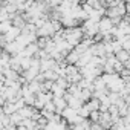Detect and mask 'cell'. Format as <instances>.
I'll use <instances>...</instances> for the list:
<instances>
[{
    "instance_id": "6da1fadb",
    "label": "cell",
    "mask_w": 130,
    "mask_h": 130,
    "mask_svg": "<svg viewBox=\"0 0 130 130\" xmlns=\"http://www.w3.org/2000/svg\"><path fill=\"white\" fill-rule=\"evenodd\" d=\"M98 28H100V34H109L110 31H112V28H113V23H112V20L109 19V17H101V20H100V23H98Z\"/></svg>"
},
{
    "instance_id": "7a4b0ae2",
    "label": "cell",
    "mask_w": 130,
    "mask_h": 130,
    "mask_svg": "<svg viewBox=\"0 0 130 130\" xmlns=\"http://www.w3.org/2000/svg\"><path fill=\"white\" fill-rule=\"evenodd\" d=\"M20 125H25L28 130H37L38 128L37 127V121H34V119H23Z\"/></svg>"
},
{
    "instance_id": "3957f363",
    "label": "cell",
    "mask_w": 130,
    "mask_h": 130,
    "mask_svg": "<svg viewBox=\"0 0 130 130\" xmlns=\"http://www.w3.org/2000/svg\"><path fill=\"white\" fill-rule=\"evenodd\" d=\"M115 57H116V60H118L119 63H125V61L130 58V54H128L127 51H124V49H122V51H119Z\"/></svg>"
},
{
    "instance_id": "277c9868",
    "label": "cell",
    "mask_w": 130,
    "mask_h": 130,
    "mask_svg": "<svg viewBox=\"0 0 130 130\" xmlns=\"http://www.w3.org/2000/svg\"><path fill=\"white\" fill-rule=\"evenodd\" d=\"M78 60H80V55H78L75 51H72V52L66 57V63H68V64H75Z\"/></svg>"
},
{
    "instance_id": "5b68a950",
    "label": "cell",
    "mask_w": 130,
    "mask_h": 130,
    "mask_svg": "<svg viewBox=\"0 0 130 130\" xmlns=\"http://www.w3.org/2000/svg\"><path fill=\"white\" fill-rule=\"evenodd\" d=\"M100 116H101V112H92L89 118L92 119V122H93V124H98V121H100Z\"/></svg>"
}]
</instances>
